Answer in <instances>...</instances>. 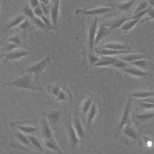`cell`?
<instances>
[{
  "label": "cell",
  "instance_id": "obj_24",
  "mask_svg": "<svg viewBox=\"0 0 154 154\" xmlns=\"http://www.w3.org/2000/svg\"><path fill=\"white\" fill-rule=\"evenodd\" d=\"M27 136L29 140V142H30L33 149L37 150L39 152H44L43 146L37 137L32 135V134H27Z\"/></svg>",
  "mask_w": 154,
  "mask_h": 154
},
{
  "label": "cell",
  "instance_id": "obj_41",
  "mask_svg": "<svg viewBox=\"0 0 154 154\" xmlns=\"http://www.w3.org/2000/svg\"><path fill=\"white\" fill-rule=\"evenodd\" d=\"M100 57L94 55L93 54H90L89 55V60L91 64L94 65V64L96 63L99 60Z\"/></svg>",
  "mask_w": 154,
  "mask_h": 154
},
{
  "label": "cell",
  "instance_id": "obj_23",
  "mask_svg": "<svg viewBox=\"0 0 154 154\" xmlns=\"http://www.w3.org/2000/svg\"><path fill=\"white\" fill-rule=\"evenodd\" d=\"M138 0H128L124 2L117 3L113 5V6L116 7L118 9L122 11H127L131 8V7L134 5Z\"/></svg>",
  "mask_w": 154,
  "mask_h": 154
},
{
  "label": "cell",
  "instance_id": "obj_9",
  "mask_svg": "<svg viewBox=\"0 0 154 154\" xmlns=\"http://www.w3.org/2000/svg\"><path fill=\"white\" fill-rule=\"evenodd\" d=\"M131 50H117L103 48H97L94 49V52L97 54L104 56L114 57L115 56L127 54L130 53Z\"/></svg>",
  "mask_w": 154,
  "mask_h": 154
},
{
  "label": "cell",
  "instance_id": "obj_22",
  "mask_svg": "<svg viewBox=\"0 0 154 154\" xmlns=\"http://www.w3.org/2000/svg\"><path fill=\"white\" fill-rule=\"evenodd\" d=\"M98 112V108L95 101H94L92 105L86 114V122L88 125H91L96 117Z\"/></svg>",
  "mask_w": 154,
  "mask_h": 154
},
{
  "label": "cell",
  "instance_id": "obj_1",
  "mask_svg": "<svg viewBox=\"0 0 154 154\" xmlns=\"http://www.w3.org/2000/svg\"><path fill=\"white\" fill-rule=\"evenodd\" d=\"M2 86L38 91L43 90L39 83V77L31 72L20 73L17 77L5 83Z\"/></svg>",
  "mask_w": 154,
  "mask_h": 154
},
{
  "label": "cell",
  "instance_id": "obj_48",
  "mask_svg": "<svg viewBox=\"0 0 154 154\" xmlns=\"http://www.w3.org/2000/svg\"><path fill=\"white\" fill-rule=\"evenodd\" d=\"M51 1H52V2H54L57 1H60V0H50Z\"/></svg>",
  "mask_w": 154,
  "mask_h": 154
},
{
  "label": "cell",
  "instance_id": "obj_39",
  "mask_svg": "<svg viewBox=\"0 0 154 154\" xmlns=\"http://www.w3.org/2000/svg\"><path fill=\"white\" fill-rule=\"evenodd\" d=\"M8 41L10 43H13V44H15V45H20V43H21L20 38L19 37V36L17 35L11 37L10 38L8 39Z\"/></svg>",
  "mask_w": 154,
  "mask_h": 154
},
{
  "label": "cell",
  "instance_id": "obj_37",
  "mask_svg": "<svg viewBox=\"0 0 154 154\" xmlns=\"http://www.w3.org/2000/svg\"><path fill=\"white\" fill-rule=\"evenodd\" d=\"M40 18L46 26L47 27L51 28L53 27V23H52V20H51L50 17H47L45 15H43Z\"/></svg>",
  "mask_w": 154,
  "mask_h": 154
},
{
  "label": "cell",
  "instance_id": "obj_17",
  "mask_svg": "<svg viewBox=\"0 0 154 154\" xmlns=\"http://www.w3.org/2000/svg\"><path fill=\"white\" fill-rule=\"evenodd\" d=\"M60 1L52 2V7L50 9V18L52 20L53 26L57 25L59 15V5Z\"/></svg>",
  "mask_w": 154,
  "mask_h": 154
},
{
  "label": "cell",
  "instance_id": "obj_49",
  "mask_svg": "<svg viewBox=\"0 0 154 154\" xmlns=\"http://www.w3.org/2000/svg\"><path fill=\"white\" fill-rule=\"evenodd\" d=\"M5 1H8V0H5Z\"/></svg>",
  "mask_w": 154,
  "mask_h": 154
},
{
  "label": "cell",
  "instance_id": "obj_34",
  "mask_svg": "<svg viewBox=\"0 0 154 154\" xmlns=\"http://www.w3.org/2000/svg\"><path fill=\"white\" fill-rule=\"evenodd\" d=\"M130 65V64L128 62L118 58L116 62L112 66L115 67V68H119L121 70H122V69L128 67Z\"/></svg>",
  "mask_w": 154,
  "mask_h": 154
},
{
  "label": "cell",
  "instance_id": "obj_12",
  "mask_svg": "<svg viewBox=\"0 0 154 154\" xmlns=\"http://www.w3.org/2000/svg\"><path fill=\"white\" fill-rule=\"evenodd\" d=\"M121 70L126 73L132 76H136V77L144 78V77H147L149 75L148 73L144 70L131 65L128 67L122 69Z\"/></svg>",
  "mask_w": 154,
  "mask_h": 154
},
{
  "label": "cell",
  "instance_id": "obj_46",
  "mask_svg": "<svg viewBox=\"0 0 154 154\" xmlns=\"http://www.w3.org/2000/svg\"><path fill=\"white\" fill-rule=\"evenodd\" d=\"M40 3H44L48 6L50 3V0H39Z\"/></svg>",
  "mask_w": 154,
  "mask_h": 154
},
{
  "label": "cell",
  "instance_id": "obj_33",
  "mask_svg": "<svg viewBox=\"0 0 154 154\" xmlns=\"http://www.w3.org/2000/svg\"><path fill=\"white\" fill-rule=\"evenodd\" d=\"M154 96V92L152 91H140L132 94V97L140 99H145Z\"/></svg>",
  "mask_w": 154,
  "mask_h": 154
},
{
  "label": "cell",
  "instance_id": "obj_10",
  "mask_svg": "<svg viewBox=\"0 0 154 154\" xmlns=\"http://www.w3.org/2000/svg\"><path fill=\"white\" fill-rule=\"evenodd\" d=\"M29 54V51L17 48L12 51H9L8 54L4 55V57L5 60L8 61H15L25 57Z\"/></svg>",
  "mask_w": 154,
  "mask_h": 154
},
{
  "label": "cell",
  "instance_id": "obj_30",
  "mask_svg": "<svg viewBox=\"0 0 154 154\" xmlns=\"http://www.w3.org/2000/svg\"><path fill=\"white\" fill-rule=\"evenodd\" d=\"M131 65L135 67H138L142 70H146L147 69L149 66V63L146 58L140 59L134 62H131L129 63Z\"/></svg>",
  "mask_w": 154,
  "mask_h": 154
},
{
  "label": "cell",
  "instance_id": "obj_28",
  "mask_svg": "<svg viewBox=\"0 0 154 154\" xmlns=\"http://www.w3.org/2000/svg\"><path fill=\"white\" fill-rule=\"evenodd\" d=\"M122 130L125 136L134 140H136L137 137V133L131 124V123L125 125L123 127Z\"/></svg>",
  "mask_w": 154,
  "mask_h": 154
},
{
  "label": "cell",
  "instance_id": "obj_35",
  "mask_svg": "<svg viewBox=\"0 0 154 154\" xmlns=\"http://www.w3.org/2000/svg\"><path fill=\"white\" fill-rule=\"evenodd\" d=\"M23 12L26 17H28L32 19L36 17L33 9L31 7H26L23 10Z\"/></svg>",
  "mask_w": 154,
  "mask_h": 154
},
{
  "label": "cell",
  "instance_id": "obj_13",
  "mask_svg": "<svg viewBox=\"0 0 154 154\" xmlns=\"http://www.w3.org/2000/svg\"><path fill=\"white\" fill-rule=\"evenodd\" d=\"M113 29L111 28L110 27L107 26H102L97 29L96 38L95 39V45L100 43L103 39L106 37L110 35Z\"/></svg>",
  "mask_w": 154,
  "mask_h": 154
},
{
  "label": "cell",
  "instance_id": "obj_26",
  "mask_svg": "<svg viewBox=\"0 0 154 154\" xmlns=\"http://www.w3.org/2000/svg\"><path fill=\"white\" fill-rule=\"evenodd\" d=\"M94 100L92 96L87 97L82 103L81 107V111L84 115H86L89 110L91 109Z\"/></svg>",
  "mask_w": 154,
  "mask_h": 154
},
{
  "label": "cell",
  "instance_id": "obj_20",
  "mask_svg": "<svg viewBox=\"0 0 154 154\" xmlns=\"http://www.w3.org/2000/svg\"><path fill=\"white\" fill-rule=\"evenodd\" d=\"M140 19H138L129 18L126 20L122 26L118 29L119 31L122 32H128L132 29L139 22Z\"/></svg>",
  "mask_w": 154,
  "mask_h": 154
},
{
  "label": "cell",
  "instance_id": "obj_16",
  "mask_svg": "<svg viewBox=\"0 0 154 154\" xmlns=\"http://www.w3.org/2000/svg\"><path fill=\"white\" fill-rule=\"evenodd\" d=\"M14 135L16 137V139L18 141L21 143L22 145L26 147H28L29 148L33 149L29 140L26 134L21 132L20 131L14 128Z\"/></svg>",
  "mask_w": 154,
  "mask_h": 154
},
{
  "label": "cell",
  "instance_id": "obj_15",
  "mask_svg": "<svg viewBox=\"0 0 154 154\" xmlns=\"http://www.w3.org/2000/svg\"><path fill=\"white\" fill-rule=\"evenodd\" d=\"M118 58L114 57L102 56L100 60L92 66L93 67L111 66L114 63Z\"/></svg>",
  "mask_w": 154,
  "mask_h": 154
},
{
  "label": "cell",
  "instance_id": "obj_7",
  "mask_svg": "<svg viewBox=\"0 0 154 154\" xmlns=\"http://www.w3.org/2000/svg\"><path fill=\"white\" fill-rule=\"evenodd\" d=\"M97 25L98 19L96 17L91 23L88 31V44L91 52H93V51L94 47L95 45V39L97 31Z\"/></svg>",
  "mask_w": 154,
  "mask_h": 154
},
{
  "label": "cell",
  "instance_id": "obj_42",
  "mask_svg": "<svg viewBox=\"0 0 154 154\" xmlns=\"http://www.w3.org/2000/svg\"><path fill=\"white\" fill-rule=\"evenodd\" d=\"M29 24L28 20L26 19L24 21H23L19 26H18L19 28L22 30H26L29 27Z\"/></svg>",
  "mask_w": 154,
  "mask_h": 154
},
{
  "label": "cell",
  "instance_id": "obj_8",
  "mask_svg": "<svg viewBox=\"0 0 154 154\" xmlns=\"http://www.w3.org/2000/svg\"><path fill=\"white\" fill-rule=\"evenodd\" d=\"M61 112L57 109H52L44 112L42 115L46 118L52 126H55L58 123L61 117Z\"/></svg>",
  "mask_w": 154,
  "mask_h": 154
},
{
  "label": "cell",
  "instance_id": "obj_11",
  "mask_svg": "<svg viewBox=\"0 0 154 154\" xmlns=\"http://www.w3.org/2000/svg\"><path fill=\"white\" fill-rule=\"evenodd\" d=\"M41 134L44 140L54 137L53 131L51 128V125L47 119L44 116H43L42 119Z\"/></svg>",
  "mask_w": 154,
  "mask_h": 154
},
{
  "label": "cell",
  "instance_id": "obj_3",
  "mask_svg": "<svg viewBox=\"0 0 154 154\" xmlns=\"http://www.w3.org/2000/svg\"><path fill=\"white\" fill-rule=\"evenodd\" d=\"M65 125L66 134L70 140L71 147L72 149L75 148L79 143L80 138L77 136V133L73 126L72 119L70 116L67 118Z\"/></svg>",
  "mask_w": 154,
  "mask_h": 154
},
{
  "label": "cell",
  "instance_id": "obj_14",
  "mask_svg": "<svg viewBox=\"0 0 154 154\" xmlns=\"http://www.w3.org/2000/svg\"><path fill=\"white\" fill-rule=\"evenodd\" d=\"M73 126L80 139L85 136V131L82 121L78 116H75L72 119Z\"/></svg>",
  "mask_w": 154,
  "mask_h": 154
},
{
  "label": "cell",
  "instance_id": "obj_4",
  "mask_svg": "<svg viewBox=\"0 0 154 154\" xmlns=\"http://www.w3.org/2000/svg\"><path fill=\"white\" fill-rule=\"evenodd\" d=\"M14 128L26 134H32L38 130V128L30 123L29 122L18 121L11 123Z\"/></svg>",
  "mask_w": 154,
  "mask_h": 154
},
{
  "label": "cell",
  "instance_id": "obj_36",
  "mask_svg": "<svg viewBox=\"0 0 154 154\" xmlns=\"http://www.w3.org/2000/svg\"><path fill=\"white\" fill-rule=\"evenodd\" d=\"M33 20L34 21L35 24L38 27L43 29L47 27L45 25L41 18L35 17L33 19Z\"/></svg>",
  "mask_w": 154,
  "mask_h": 154
},
{
  "label": "cell",
  "instance_id": "obj_6",
  "mask_svg": "<svg viewBox=\"0 0 154 154\" xmlns=\"http://www.w3.org/2000/svg\"><path fill=\"white\" fill-rule=\"evenodd\" d=\"M112 8L110 6L109 7H99L94 8L89 10H77L75 13L76 14H83L87 16H97L102 15L105 13L109 12L112 10Z\"/></svg>",
  "mask_w": 154,
  "mask_h": 154
},
{
  "label": "cell",
  "instance_id": "obj_21",
  "mask_svg": "<svg viewBox=\"0 0 154 154\" xmlns=\"http://www.w3.org/2000/svg\"><path fill=\"white\" fill-rule=\"evenodd\" d=\"M100 47L117 50H131V48L128 45L119 42H111Z\"/></svg>",
  "mask_w": 154,
  "mask_h": 154
},
{
  "label": "cell",
  "instance_id": "obj_32",
  "mask_svg": "<svg viewBox=\"0 0 154 154\" xmlns=\"http://www.w3.org/2000/svg\"><path fill=\"white\" fill-rule=\"evenodd\" d=\"M149 4L147 0H143L139 2L137 6L136 7L135 9L133 11L132 15H134L137 13H139L143 11L146 10L149 8Z\"/></svg>",
  "mask_w": 154,
  "mask_h": 154
},
{
  "label": "cell",
  "instance_id": "obj_5",
  "mask_svg": "<svg viewBox=\"0 0 154 154\" xmlns=\"http://www.w3.org/2000/svg\"><path fill=\"white\" fill-rule=\"evenodd\" d=\"M131 101L132 100L131 98L128 99L127 104H126V107L124 109V112L122 113L121 119L119 127H118L117 134H118L119 133L120 131L122 129L123 127L125 125L131 123L130 110L131 108Z\"/></svg>",
  "mask_w": 154,
  "mask_h": 154
},
{
  "label": "cell",
  "instance_id": "obj_29",
  "mask_svg": "<svg viewBox=\"0 0 154 154\" xmlns=\"http://www.w3.org/2000/svg\"><path fill=\"white\" fill-rule=\"evenodd\" d=\"M26 16L25 15H20L12 20L6 26L5 29H8L16 26H19L23 21L26 19Z\"/></svg>",
  "mask_w": 154,
  "mask_h": 154
},
{
  "label": "cell",
  "instance_id": "obj_47",
  "mask_svg": "<svg viewBox=\"0 0 154 154\" xmlns=\"http://www.w3.org/2000/svg\"><path fill=\"white\" fill-rule=\"evenodd\" d=\"M147 1L149 5L154 8V0H147Z\"/></svg>",
  "mask_w": 154,
  "mask_h": 154
},
{
  "label": "cell",
  "instance_id": "obj_43",
  "mask_svg": "<svg viewBox=\"0 0 154 154\" xmlns=\"http://www.w3.org/2000/svg\"><path fill=\"white\" fill-rule=\"evenodd\" d=\"M29 3L30 7L33 9L40 5V2L39 0H29Z\"/></svg>",
  "mask_w": 154,
  "mask_h": 154
},
{
  "label": "cell",
  "instance_id": "obj_31",
  "mask_svg": "<svg viewBox=\"0 0 154 154\" xmlns=\"http://www.w3.org/2000/svg\"><path fill=\"white\" fill-rule=\"evenodd\" d=\"M135 118L139 120L146 121L154 118V111H148L144 113L135 115Z\"/></svg>",
  "mask_w": 154,
  "mask_h": 154
},
{
  "label": "cell",
  "instance_id": "obj_25",
  "mask_svg": "<svg viewBox=\"0 0 154 154\" xmlns=\"http://www.w3.org/2000/svg\"><path fill=\"white\" fill-rule=\"evenodd\" d=\"M146 58V56L145 55L143 54H136L123 56L120 57L118 58L130 63L131 62L140 60V59H144V58Z\"/></svg>",
  "mask_w": 154,
  "mask_h": 154
},
{
  "label": "cell",
  "instance_id": "obj_27",
  "mask_svg": "<svg viewBox=\"0 0 154 154\" xmlns=\"http://www.w3.org/2000/svg\"><path fill=\"white\" fill-rule=\"evenodd\" d=\"M61 83H54L48 85L47 88L49 94L56 99L62 85Z\"/></svg>",
  "mask_w": 154,
  "mask_h": 154
},
{
  "label": "cell",
  "instance_id": "obj_45",
  "mask_svg": "<svg viewBox=\"0 0 154 154\" xmlns=\"http://www.w3.org/2000/svg\"><path fill=\"white\" fill-rule=\"evenodd\" d=\"M17 45L9 42V44L8 45V46H7V50L9 52V51H12V50L17 49Z\"/></svg>",
  "mask_w": 154,
  "mask_h": 154
},
{
  "label": "cell",
  "instance_id": "obj_44",
  "mask_svg": "<svg viewBox=\"0 0 154 154\" xmlns=\"http://www.w3.org/2000/svg\"><path fill=\"white\" fill-rule=\"evenodd\" d=\"M146 15H147L150 19L154 20V8H149L148 11Z\"/></svg>",
  "mask_w": 154,
  "mask_h": 154
},
{
  "label": "cell",
  "instance_id": "obj_2",
  "mask_svg": "<svg viewBox=\"0 0 154 154\" xmlns=\"http://www.w3.org/2000/svg\"><path fill=\"white\" fill-rule=\"evenodd\" d=\"M54 58V57L51 54L48 55L43 60L32 65L26 69L23 70L21 73L25 72L33 73L39 77L43 73Z\"/></svg>",
  "mask_w": 154,
  "mask_h": 154
},
{
  "label": "cell",
  "instance_id": "obj_19",
  "mask_svg": "<svg viewBox=\"0 0 154 154\" xmlns=\"http://www.w3.org/2000/svg\"><path fill=\"white\" fill-rule=\"evenodd\" d=\"M44 140L45 146L48 149L59 154H62L63 153L62 149L60 148L54 137Z\"/></svg>",
  "mask_w": 154,
  "mask_h": 154
},
{
  "label": "cell",
  "instance_id": "obj_18",
  "mask_svg": "<svg viewBox=\"0 0 154 154\" xmlns=\"http://www.w3.org/2000/svg\"><path fill=\"white\" fill-rule=\"evenodd\" d=\"M72 94L69 88L66 85H62V87L55 100L58 101L64 102L72 98Z\"/></svg>",
  "mask_w": 154,
  "mask_h": 154
},
{
  "label": "cell",
  "instance_id": "obj_40",
  "mask_svg": "<svg viewBox=\"0 0 154 154\" xmlns=\"http://www.w3.org/2000/svg\"><path fill=\"white\" fill-rule=\"evenodd\" d=\"M33 10H34V13H35L36 17H41L44 15L43 10L41 8V7H40V5L38 7H36V8H33Z\"/></svg>",
  "mask_w": 154,
  "mask_h": 154
},
{
  "label": "cell",
  "instance_id": "obj_38",
  "mask_svg": "<svg viewBox=\"0 0 154 154\" xmlns=\"http://www.w3.org/2000/svg\"><path fill=\"white\" fill-rule=\"evenodd\" d=\"M40 7L43 10L44 15L50 17V9L48 8V6L44 3H40Z\"/></svg>",
  "mask_w": 154,
  "mask_h": 154
}]
</instances>
